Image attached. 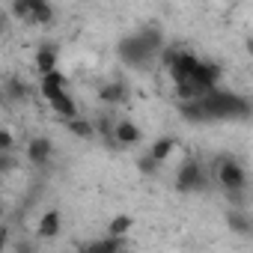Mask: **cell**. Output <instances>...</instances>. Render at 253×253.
Instances as JSON below:
<instances>
[{"mask_svg":"<svg viewBox=\"0 0 253 253\" xmlns=\"http://www.w3.org/2000/svg\"><path fill=\"white\" fill-rule=\"evenodd\" d=\"M51 107H54V113H57V116H63V119H72V116H78V104H75V98H72L69 92H60V95H54V98H51Z\"/></svg>","mask_w":253,"mask_h":253,"instance_id":"30bf717a","label":"cell"},{"mask_svg":"<svg viewBox=\"0 0 253 253\" xmlns=\"http://www.w3.org/2000/svg\"><path fill=\"white\" fill-rule=\"evenodd\" d=\"M66 128L75 134V137H95V125L92 122H86V119H81V116H72V119H66Z\"/></svg>","mask_w":253,"mask_h":253,"instance_id":"5bb4252c","label":"cell"},{"mask_svg":"<svg viewBox=\"0 0 253 253\" xmlns=\"http://www.w3.org/2000/svg\"><path fill=\"white\" fill-rule=\"evenodd\" d=\"M113 143H119V146H134V143H140V125H134L131 119L113 122Z\"/></svg>","mask_w":253,"mask_h":253,"instance_id":"8992f818","label":"cell"},{"mask_svg":"<svg viewBox=\"0 0 253 253\" xmlns=\"http://www.w3.org/2000/svg\"><path fill=\"white\" fill-rule=\"evenodd\" d=\"M176 188L185 191V194L203 191V188H206V170H203V164L194 161V158H188V161L179 167V173H176Z\"/></svg>","mask_w":253,"mask_h":253,"instance_id":"277c9868","label":"cell"},{"mask_svg":"<svg viewBox=\"0 0 253 253\" xmlns=\"http://www.w3.org/2000/svg\"><path fill=\"white\" fill-rule=\"evenodd\" d=\"M173 149H176V140H173V137H164V140H158V143L152 146V152H149V155H152L158 164H164V161L173 155Z\"/></svg>","mask_w":253,"mask_h":253,"instance_id":"2e32d148","label":"cell"},{"mask_svg":"<svg viewBox=\"0 0 253 253\" xmlns=\"http://www.w3.org/2000/svg\"><path fill=\"white\" fill-rule=\"evenodd\" d=\"M122 247H125V241H122V238L107 235V238H101V241L86 244V253H113V250H122Z\"/></svg>","mask_w":253,"mask_h":253,"instance_id":"9a60e30c","label":"cell"},{"mask_svg":"<svg viewBox=\"0 0 253 253\" xmlns=\"http://www.w3.org/2000/svg\"><path fill=\"white\" fill-rule=\"evenodd\" d=\"M6 238H9V232H6L3 226H0V250H3V247H6Z\"/></svg>","mask_w":253,"mask_h":253,"instance_id":"7402d4cb","label":"cell"},{"mask_svg":"<svg viewBox=\"0 0 253 253\" xmlns=\"http://www.w3.org/2000/svg\"><path fill=\"white\" fill-rule=\"evenodd\" d=\"M226 223H229V229L232 232H238V235H247L250 232V217H247V211L244 209H229V214H226Z\"/></svg>","mask_w":253,"mask_h":253,"instance_id":"7c38bea8","label":"cell"},{"mask_svg":"<svg viewBox=\"0 0 253 253\" xmlns=\"http://www.w3.org/2000/svg\"><path fill=\"white\" fill-rule=\"evenodd\" d=\"M125 84H119V81H113V84H104L101 89H98V98L104 101V104H122L125 101Z\"/></svg>","mask_w":253,"mask_h":253,"instance_id":"8fae6325","label":"cell"},{"mask_svg":"<svg viewBox=\"0 0 253 253\" xmlns=\"http://www.w3.org/2000/svg\"><path fill=\"white\" fill-rule=\"evenodd\" d=\"M134 229V217L131 214H116L110 223H107V235H116V238H125Z\"/></svg>","mask_w":253,"mask_h":253,"instance_id":"4fadbf2b","label":"cell"},{"mask_svg":"<svg viewBox=\"0 0 253 253\" xmlns=\"http://www.w3.org/2000/svg\"><path fill=\"white\" fill-rule=\"evenodd\" d=\"M57 63H60V51H57L54 45H42V48L36 51V72H39V75L57 69Z\"/></svg>","mask_w":253,"mask_h":253,"instance_id":"9c48e42d","label":"cell"},{"mask_svg":"<svg viewBox=\"0 0 253 253\" xmlns=\"http://www.w3.org/2000/svg\"><path fill=\"white\" fill-rule=\"evenodd\" d=\"M217 185L223 191H241V188H247V170L235 158H223L217 164Z\"/></svg>","mask_w":253,"mask_h":253,"instance_id":"3957f363","label":"cell"},{"mask_svg":"<svg viewBox=\"0 0 253 253\" xmlns=\"http://www.w3.org/2000/svg\"><path fill=\"white\" fill-rule=\"evenodd\" d=\"M60 229H63V214H60L57 209H51V211H45V214L39 217V235H42V238H57Z\"/></svg>","mask_w":253,"mask_h":253,"instance_id":"ba28073f","label":"cell"},{"mask_svg":"<svg viewBox=\"0 0 253 253\" xmlns=\"http://www.w3.org/2000/svg\"><path fill=\"white\" fill-rule=\"evenodd\" d=\"M0 209H3V197H0Z\"/></svg>","mask_w":253,"mask_h":253,"instance_id":"603a6c76","label":"cell"},{"mask_svg":"<svg viewBox=\"0 0 253 253\" xmlns=\"http://www.w3.org/2000/svg\"><path fill=\"white\" fill-rule=\"evenodd\" d=\"M6 27H9V18H6V12H0V36L6 33Z\"/></svg>","mask_w":253,"mask_h":253,"instance_id":"44dd1931","label":"cell"},{"mask_svg":"<svg viewBox=\"0 0 253 253\" xmlns=\"http://www.w3.org/2000/svg\"><path fill=\"white\" fill-rule=\"evenodd\" d=\"M161 48H164L161 30L146 27V30H140V33L128 36V39H122L119 54H122V60H125V63H131V66H146L149 60H155V57L161 54Z\"/></svg>","mask_w":253,"mask_h":253,"instance_id":"6da1fadb","label":"cell"},{"mask_svg":"<svg viewBox=\"0 0 253 253\" xmlns=\"http://www.w3.org/2000/svg\"><path fill=\"white\" fill-rule=\"evenodd\" d=\"M15 167V158L9 155V152H0V173H6V170H12Z\"/></svg>","mask_w":253,"mask_h":253,"instance_id":"d6986e66","label":"cell"},{"mask_svg":"<svg viewBox=\"0 0 253 253\" xmlns=\"http://www.w3.org/2000/svg\"><path fill=\"white\" fill-rule=\"evenodd\" d=\"M12 15L27 24H51L54 6L48 0H12Z\"/></svg>","mask_w":253,"mask_h":253,"instance_id":"7a4b0ae2","label":"cell"},{"mask_svg":"<svg viewBox=\"0 0 253 253\" xmlns=\"http://www.w3.org/2000/svg\"><path fill=\"white\" fill-rule=\"evenodd\" d=\"M12 149H15V134L0 125V152H12Z\"/></svg>","mask_w":253,"mask_h":253,"instance_id":"ac0fdd59","label":"cell"},{"mask_svg":"<svg viewBox=\"0 0 253 253\" xmlns=\"http://www.w3.org/2000/svg\"><path fill=\"white\" fill-rule=\"evenodd\" d=\"M140 170H143V173H155V170H158V161H155L152 155H146V158L140 161Z\"/></svg>","mask_w":253,"mask_h":253,"instance_id":"ffe728a7","label":"cell"},{"mask_svg":"<svg viewBox=\"0 0 253 253\" xmlns=\"http://www.w3.org/2000/svg\"><path fill=\"white\" fill-rule=\"evenodd\" d=\"M51 155H54V143H51L48 137H33V140L27 143V161H33V164H48Z\"/></svg>","mask_w":253,"mask_h":253,"instance_id":"52a82bcc","label":"cell"},{"mask_svg":"<svg viewBox=\"0 0 253 253\" xmlns=\"http://www.w3.org/2000/svg\"><path fill=\"white\" fill-rule=\"evenodd\" d=\"M39 92L51 101L54 95H60V92H66V75L60 72V69H51V72H42L39 75Z\"/></svg>","mask_w":253,"mask_h":253,"instance_id":"5b68a950","label":"cell"},{"mask_svg":"<svg viewBox=\"0 0 253 253\" xmlns=\"http://www.w3.org/2000/svg\"><path fill=\"white\" fill-rule=\"evenodd\" d=\"M220 3H232V0H220Z\"/></svg>","mask_w":253,"mask_h":253,"instance_id":"cb8c5ba5","label":"cell"},{"mask_svg":"<svg viewBox=\"0 0 253 253\" xmlns=\"http://www.w3.org/2000/svg\"><path fill=\"white\" fill-rule=\"evenodd\" d=\"M6 92H9L12 101H24V98H27V84H24V81H9V84H6Z\"/></svg>","mask_w":253,"mask_h":253,"instance_id":"e0dca14e","label":"cell"}]
</instances>
